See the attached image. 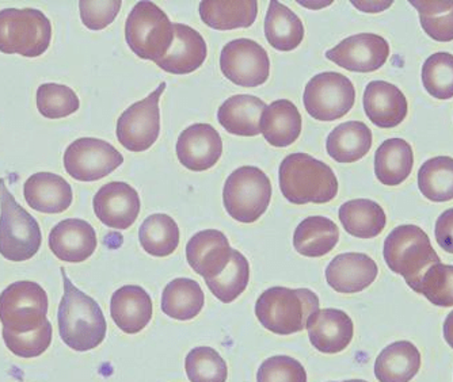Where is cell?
<instances>
[{
    "instance_id": "cell-28",
    "label": "cell",
    "mask_w": 453,
    "mask_h": 382,
    "mask_svg": "<svg viewBox=\"0 0 453 382\" xmlns=\"http://www.w3.org/2000/svg\"><path fill=\"white\" fill-rule=\"evenodd\" d=\"M421 369V353L409 340H399L387 346L375 363L379 382H410Z\"/></svg>"
},
{
    "instance_id": "cell-38",
    "label": "cell",
    "mask_w": 453,
    "mask_h": 382,
    "mask_svg": "<svg viewBox=\"0 0 453 382\" xmlns=\"http://www.w3.org/2000/svg\"><path fill=\"white\" fill-rule=\"evenodd\" d=\"M422 29L439 42L453 41V0H411Z\"/></svg>"
},
{
    "instance_id": "cell-42",
    "label": "cell",
    "mask_w": 453,
    "mask_h": 382,
    "mask_svg": "<svg viewBox=\"0 0 453 382\" xmlns=\"http://www.w3.org/2000/svg\"><path fill=\"white\" fill-rule=\"evenodd\" d=\"M414 292L436 307H453V266L440 262L429 267Z\"/></svg>"
},
{
    "instance_id": "cell-9",
    "label": "cell",
    "mask_w": 453,
    "mask_h": 382,
    "mask_svg": "<svg viewBox=\"0 0 453 382\" xmlns=\"http://www.w3.org/2000/svg\"><path fill=\"white\" fill-rule=\"evenodd\" d=\"M48 294L41 285L14 282L0 294V322L9 332H32L48 322Z\"/></svg>"
},
{
    "instance_id": "cell-12",
    "label": "cell",
    "mask_w": 453,
    "mask_h": 382,
    "mask_svg": "<svg viewBox=\"0 0 453 382\" xmlns=\"http://www.w3.org/2000/svg\"><path fill=\"white\" fill-rule=\"evenodd\" d=\"M220 70L236 86L258 88L271 75V58L256 41L238 38L221 50Z\"/></svg>"
},
{
    "instance_id": "cell-7",
    "label": "cell",
    "mask_w": 453,
    "mask_h": 382,
    "mask_svg": "<svg viewBox=\"0 0 453 382\" xmlns=\"http://www.w3.org/2000/svg\"><path fill=\"white\" fill-rule=\"evenodd\" d=\"M126 40L137 57L157 63L172 48L174 24L157 4L139 2L127 19Z\"/></svg>"
},
{
    "instance_id": "cell-10",
    "label": "cell",
    "mask_w": 453,
    "mask_h": 382,
    "mask_svg": "<svg viewBox=\"0 0 453 382\" xmlns=\"http://www.w3.org/2000/svg\"><path fill=\"white\" fill-rule=\"evenodd\" d=\"M356 90L352 80L342 73H322L305 86L304 108L318 121L342 118L355 106Z\"/></svg>"
},
{
    "instance_id": "cell-24",
    "label": "cell",
    "mask_w": 453,
    "mask_h": 382,
    "mask_svg": "<svg viewBox=\"0 0 453 382\" xmlns=\"http://www.w3.org/2000/svg\"><path fill=\"white\" fill-rule=\"evenodd\" d=\"M24 197L35 210L58 215L67 210L73 203V187L60 175L37 172L25 182Z\"/></svg>"
},
{
    "instance_id": "cell-41",
    "label": "cell",
    "mask_w": 453,
    "mask_h": 382,
    "mask_svg": "<svg viewBox=\"0 0 453 382\" xmlns=\"http://www.w3.org/2000/svg\"><path fill=\"white\" fill-rule=\"evenodd\" d=\"M190 382H226L228 368L220 354L212 348H196L185 359Z\"/></svg>"
},
{
    "instance_id": "cell-15",
    "label": "cell",
    "mask_w": 453,
    "mask_h": 382,
    "mask_svg": "<svg viewBox=\"0 0 453 382\" xmlns=\"http://www.w3.org/2000/svg\"><path fill=\"white\" fill-rule=\"evenodd\" d=\"M94 213L104 225L126 231L139 218V193L126 182H111L102 186L93 201Z\"/></svg>"
},
{
    "instance_id": "cell-16",
    "label": "cell",
    "mask_w": 453,
    "mask_h": 382,
    "mask_svg": "<svg viewBox=\"0 0 453 382\" xmlns=\"http://www.w3.org/2000/svg\"><path fill=\"white\" fill-rule=\"evenodd\" d=\"M175 149L183 167L190 172H207L220 160L223 140L212 125L195 124L180 134Z\"/></svg>"
},
{
    "instance_id": "cell-18",
    "label": "cell",
    "mask_w": 453,
    "mask_h": 382,
    "mask_svg": "<svg viewBox=\"0 0 453 382\" xmlns=\"http://www.w3.org/2000/svg\"><path fill=\"white\" fill-rule=\"evenodd\" d=\"M233 248L223 232L205 229L188 241L187 259L189 266L205 281L215 279L230 264Z\"/></svg>"
},
{
    "instance_id": "cell-34",
    "label": "cell",
    "mask_w": 453,
    "mask_h": 382,
    "mask_svg": "<svg viewBox=\"0 0 453 382\" xmlns=\"http://www.w3.org/2000/svg\"><path fill=\"white\" fill-rule=\"evenodd\" d=\"M203 304L205 295L198 282L190 279H177L163 290L160 308L169 317L188 322L200 315Z\"/></svg>"
},
{
    "instance_id": "cell-5",
    "label": "cell",
    "mask_w": 453,
    "mask_h": 382,
    "mask_svg": "<svg viewBox=\"0 0 453 382\" xmlns=\"http://www.w3.org/2000/svg\"><path fill=\"white\" fill-rule=\"evenodd\" d=\"M52 41L50 18L37 9H4L0 11V52L40 57Z\"/></svg>"
},
{
    "instance_id": "cell-43",
    "label": "cell",
    "mask_w": 453,
    "mask_h": 382,
    "mask_svg": "<svg viewBox=\"0 0 453 382\" xmlns=\"http://www.w3.org/2000/svg\"><path fill=\"white\" fill-rule=\"evenodd\" d=\"M4 345L19 358H35L42 355L52 343L53 328L50 320L37 330L27 333H12L4 330Z\"/></svg>"
},
{
    "instance_id": "cell-4",
    "label": "cell",
    "mask_w": 453,
    "mask_h": 382,
    "mask_svg": "<svg viewBox=\"0 0 453 382\" xmlns=\"http://www.w3.org/2000/svg\"><path fill=\"white\" fill-rule=\"evenodd\" d=\"M383 256L389 270L402 275L413 290L429 267L441 262L426 232L417 225L396 226L391 231L384 241Z\"/></svg>"
},
{
    "instance_id": "cell-37",
    "label": "cell",
    "mask_w": 453,
    "mask_h": 382,
    "mask_svg": "<svg viewBox=\"0 0 453 382\" xmlns=\"http://www.w3.org/2000/svg\"><path fill=\"white\" fill-rule=\"evenodd\" d=\"M250 279V264L242 252L233 248L230 264L215 279H207L208 289L224 304H231L246 290Z\"/></svg>"
},
{
    "instance_id": "cell-46",
    "label": "cell",
    "mask_w": 453,
    "mask_h": 382,
    "mask_svg": "<svg viewBox=\"0 0 453 382\" xmlns=\"http://www.w3.org/2000/svg\"><path fill=\"white\" fill-rule=\"evenodd\" d=\"M434 235L439 246L453 254V209H448L437 218Z\"/></svg>"
},
{
    "instance_id": "cell-11",
    "label": "cell",
    "mask_w": 453,
    "mask_h": 382,
    "mask_svg": "<svg viewBox=\"0 0 453 382\" xmlns=\"http://www.w3.org/2000/svg\"><path fill=\"white\" fill-rule=\"evenodd\" d=\"M166 86L163 81L146 99L132 104L119 116L117 139L128 151L144 152L157 142L160 134V96Z\"/></svg>"
},
{
    "instance_id": "cell-48",
    "label": "cell",
    "mask_w": 453,
    "mask_h": 382,
    "mask_svg": "<svg viewBox=\"0 0 453 382\" xmlns=\"http://www.w3.org/2000/svg\"><path fill=\"white\" fill-rule=\"evenodd\" d=\"M442 333H444L445 342L453 348V310L447 316L442 327Z\"/></svg>"
},
{
    "instance_id": "cell-21",
    "label": "cell",
    "mask_w": 453,
    "mask_h": 382,
    "mask_svg": "<svg viewBox=\"0 0 453 382\" xmlns=\"http://www.w3.org/2000/svg\"><path fill=\"white\" fill-rule=\"evenodd\" d=\"M363 102L369 121L383 129L401 125L409 111L404 94L388 81H371L364 91Z\"/></svg>"
},
{
    "instance_id": "cell-8",
    "label": "cell",
    "mask_w": 453,
    "mask_h": 382,
    "mask_svg": "<svg viewBox=\"0 0 453 382\" xmlns=\"http://www.w3.org/2000/svg\"><path fill=\"white\" fill-rule=\"evenodd\" d=\"M271 180L258 167L243 165L226 178L223 202L234 220L256 223L271 205Z\"/></svg>"
},
{
    "instance_id": "cell-23",
    "label": "cell",
    "mask_w": 453,
    "mask_h": 382,
    "mask_svg": "<svg viewBox=\"0 0 453 382\" xmlns=\"http://www.w3.org/2000/svg\"><path fill=\"white\" fill-rule=\"evenodd\" d=\"M111 315L122 332L139 333L151 322V295L137 285L119 287L111 295Z\"/></svg>"
},
{
    "instance_id": "cell-36",
    "label": "cell",
    "mask_w": 453,
    "mask_h": 382,
    "mask_svg": "<svg viewBox=\"0 0 453 382\" xmlns=\"http://www.w3.org/2000/svg\"><path fill=\"white\" fill-rule=\"evenodd\" d=\"M418 187L422 195L434 202L453 200V157L426 160L419 168Z\"/></svg>"
},
{
    "instance_id": "cell-22",
    "label": "cell",
    "mask_w": 453,
    "mask_h": 382,
    "mask_svg": "<svg viewBox=\"0 0 453 382\" xmlns=\"http://www.w3.org/2000/svg\"><path fill=\"white\" fill-rule=\"evenodd\" d=\"M207 42L203 35L183 24H174V41L172 48L157 65L173 75H188L195 73L207 58Z\"/></svg>"
},
{
    "instance_id": "cell-25",
    "label": "cell",
    "mask_w": 453,
    "mask_h": 382,
    "mask_svg": "<svg viewBox=\"0 0 453 382\" xmlns=\"http://www.w3.org/2000/svg\"><path fill=\"white\" fill-rule=\"evenodd\" d=\"M267 104L258 96H234L218 111V121L228 134L254 137L261 134V118Z\"/></svg>"
},
{
    "instance_id": "cell-33",
    "label": "cell",
    "mask_w": 453,
    "mask_h": 382,
    "mask_svg": "<svg viewBox=\"0 0 453 382\" xmlns=\"http://www.w3.org/2000/svg\"><path fill=\"white\" fill-rule=\"evenodd\" d=\"M338 216L345 231L355 238L373 239L386 228V211L375 201H348L341 205Z\"/></svg>"
},
{
    "instance_id": "cell-19",
    "label": "cell",
    "mask_w": 453,
    "mask_h": 382,
    "mask_svg": "<svg viewBox=\"0 0 453 382\" xmlns=\"http://www.w3.org/2000/svg\"><path fill=\"white\" fill-rule=\"evenodd\" d=\"M98 246L96 229L81 218H67L53 226L50 233V248L60 261L81 264L88 261Z\"/></svg>"
},
{
    "instance_id": "cell-47",
    "label": "cell",
    "mask_w": 453,
    "mask_h": 382,
    "mask_svg": "<svg viewBox=\"0 0 453 382\" xmlns=\"http://www.w3.org/2000/svg\"><path fill=\"white\" fill-rule=\"evenodd\" d=\"M353 6L364 12L384 11L393 6L394 2H352Z\"/></svg>"
},
{
    "instance_id": "cell-31",
    "label": "cell",
    "mask_w": 453,
    "mask_h": 382,
    "mask_svg": "<svg viewBox=\"0 0 453 382\" xmlns=\"http://www.w3.org/2000/svg\"><path fill=\"white\" fill-rule=\"evenodd\" d=\"M413 148L404 140H386L376 151V178L389 187L403 183L413 172Z\"/></svg>"
},
{
    "instance_id": "cell-3",
    "label": "cell",
    "mask_w": 453,
    "mask_h": 382,
    "mask_svg": "<svg viewBox=\"0 0 453 382\" xmlns=\"http://www.w3.org/2000/svg\"><path fill=\"white\" fill-rule=\"evenodd\" d=\"M319 309L317 293L303 287L274 286L265 290L256 302L259 323L277 335H292L307 327V320Z\"/></svg>"
},
{
    "instance_id": "cell-20",
    "label": "cell",
    "mask_w": 453,
    "mask_h": 382,
    "mask_svg": "<svg viewBox=\"0 0 453 382\" xmlns=\"http://www.w3.org/2000/svg\"><path fill=\"white\" fill-rule=\"evenodd\" d=\"M310 342L320 353L338 354L346 350L353 335L355 325L348 313L341 309H318L307 320Z\"/></svg>"
},
{
    "instance_id": "cell-30",
    "label": "cell",
    "mask_w": 453,
    "mask_h": 382,
    "mask_svg": "<svg viewBox=\"0 0 453 382\" xmlns=\"http://www.w3.org/2000/svg\"><path fill=\"white\" fill-rule=\"evenodd\" d=\"M340 241V231L334 221L323 216H311L295 229L294 247L308 258H320L332 252Z\"/></svg>"
},
{
    "instance_id": "cell-13",
    "label": "cell",
    "mask_w": 453,
    "mask_h": 382,
    "mask_svg": "<svg viewBox=\"0 0 453 382\" xmlns=\"http://www.w3.org/2000/svg\"><path fill=\"white\" fill-rule=\"evenodd\" d=\"M124 163V157L113 145L94 137H81L68 145L65 168L79 182H94L108 177Z\"/></svg>"
},
{
    "instance_id": "cell-45",
    "label": "cell",
    "mask_w": 453,
    "mask_h": 382,
    "mask_svg": "<svg viewBox=\"0 0 453 382\" xmlns=\"http://www.w3.org/2000/svg\"><path fill=\"white\" fill-rule=\"evenodd\" d=\"M122 2H90V0H81L79 10H81V22L88 29L102 30L113 24L117 14L121 10Z\"/></svg>"
},
{
    "instance_id": "cell-2",
    "label": "cell",
    "mask_w": 453,
    "mask_h": 382,
    "mask_svg": "<svg viewBox=\"0 0 453 382\" xmlns=\"http://www.w3.org/2000/svg\"><path fill=\"white\" fill-rule=\"evenodd\" d=\"M282 195L295 205L327 203L338 195V180L330 165L311 155H288L279 170Z\"/></svg>"
},
{
    "instance_id": "cell-27",
    "label": "cell",
    "mask_w": 453,
    "mask_h": 382,
    "mask_svg": "<svg viewBox=\"0 0 453 382\" xmlns=\"http://www.w3.org/2000/svg\"><path fill=\"white\" fill-rule=\"evenodd\" d=\"M200 17L203 24L215 30L246 29L256 22L258 2L256 0H203Z\"/></svg>"
},
{
    "instance_id": "cell-29",
    "label": "cell",
    "mask_w": 453,
    "mask_h": 382,
    "mask_svg": "<svg viewBox=\"0 0 453 382\" xmlns=\"http://www.w3.org/2000/svg\"><path fill=\"white\" fill-rule=\"evenodd\" d=\"M372 141V132L364 122L349 121L338 125L328 134L326 148L335 162L355 163L368 155Z\"/></svg>"
},
{
    "instance_id": "cell-17",
    "label": "cell",
    "mask_w": 453,
    "mask_h": 382,
    "mask_svg": "<svg viewBox=\"0 0 453 382\" xmlns=\"http://www.w3.org/2000/svg\"><path fill=\"white\" fill-rule=\"evenodd\" d=\"M326 281L335 292L343 294L360 293L378 279L376 262L366 254L346 252L337 255L326 269Z\"/></svg>"
},
{
    "instance_id": "cell-49",
    "label": "cell",
    "mask_w": 453,
    "mask_h": 382,
    "mask_svg": "<svg viewBox=\"0 0 453 382\" xmlns=\"http://www.w3.org/2000/svg\"><path fill=\"white\" fill-rule=\"evenodd\" d=\"M342 382H368V381H365V379H348V381H342Z\"/></svg>"
},
{
    "instance_id": "cell-35",
    "label": "cell",
    "mask_w": 453,
    "mask_h": 382,
    "mask_svg": "<svg viewBox=\"0 0 453 382\" xmlns=\"http://www.w3.org/2000/svg\"><path fill=\"white\" fill-rule=\"evenodd\" d=\"M139 241L147 254L165 258L178 248L180 228L169 215L155 213L140 226Z\"/></svg>"
},
{
    "instance_id": "cell-40",
    "label": "cell",
    "mask_w": 453,
    "mask_h": 382,
    "mask_svg": "<svg viewBox=\"0 0 453 382\" xmlns=\"http://www.w3.org/2000/svg\"><path fill=\"white\" fill-rule=\"evenodd\" d=\"M81 106L78 96L65 84H41L37 90V109L45 118L60 119L76 113Z\"/></svg>"
},
{
    "instance_id": "cell-1",
    "label": "cell",
    "mask_w": 453,
    "mask_h": 382,
    "mask_svg": "<svg viewBox=\"0 0 453 382\" xmlns=\"http://www.w3.org/2000/svg\"><path fill=\"white\" fill-rule=\"evenodd\" d=\"M65 295L58 310V332L68 348L79 353L94 350L105 340V316L98 302L79 290L61 267Z\"/></svg>"
},
{
    "instance_id": "cell-26",
    "label": "cell",
    "mask_w": 453,
    "mask_h": 382,
    "mask_svg": "<svg viewBox=\"0 0 453 382\" xmlns=\"http://www.w3.org/2000/svg\"><path fill=\"white\" fill-rule=\"evenodd\" d=\"M303 119L296 104L279 99L265 109L261 118V134L269 144L277 148L289 147L302 134Z\"/></svg>"
},
{
    "instance_id": "cell-14",
    "label": "cell",
    "mask_w": 453,
    "mask_h": 382,
    "mask_svg": "<svg viewBox=\"0 0 453 382\" xmlns=\"http://www.w3.org/2000/svg\"><path fill=\"white\" fill-rule=\"evenodd\" d=\"M326 57L350 73H375L389 57V45L381 35L361 33L341 41Z\"/></svg>"
},
{
    "instance_id": "cell-32",
    "label": "cell",
    "mask_w": 453,
    "mask_h": 382,
    "mask_svg": "<svg viewBox=\"0 0 453 382\" xmlns=\"http://www.w3.org/2000/svg\"><path fill=\"white\" fill-rule=\"evenodd\" d=\"M302 19L280 2H271L265 18V35L271 47L281 52L296 50L304 38Z\"/></svg>"
},
{
    "instance_id": "cell-44",
    "label": "cell",
    "mask_w": 453,
    "mask_h": 382,
    "mask_svg": "<svg viewBox=\"0 0 453 382\" xmlns=\"http://www.w3.org/2000/svg\"><path fill=\"white\" fill-rule=\"evenodd\" d=\"M257 382H307V371L292 356H271L259 366Z\"/></svg>"
},
{
    "instance_id": "cell-39",
    "label": "cell",
    "mask_w": 453,
    "mask_h": 382,
    "mask_svg": "<svg viewBox=\"0 0 453 382\" xmlns=\"http://www.w3.org/2000/svg\"><path fill=\"white\" fill-rule=\"evenodd\" d=\"M421 78L429 96L440 101L453 98V55L439 52L427 57Z\"/></svg>"
},
{
    "instance_id": "cell-6",
    "label": "cell",
    "mask_w": 453,
    "mask_h": 382,
    "mask_svg": "<svg viewBox=\"0 0 453 382\" xmlns=\"http://www.w3.org/2000/svg\"><path fill=\"white\" fill-rule=\"evenodd\" d=\"M0 255L10 262L29 261L42 243L40 224L27 213L0 180Z\"/></svg>"
}]
</instances>
